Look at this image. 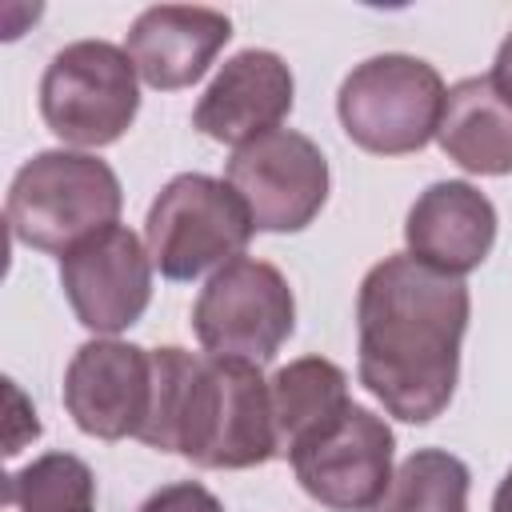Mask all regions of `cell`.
Instances as JSON below:
<instances>
[{"label": "cell", "mask_w": 512, "mask_h": 512, "mask_svg": "<svg viewBox=\"0 0 512 512\" xmlns=\"http://www.w3.org/2000/svg\"><path fill=\"white\" fill-rule=\"evenodd\" d=\"M468 312V284L412 252L384 256L364 272L356 292V372L388 416L428 424L452 404Z\"/></svg>", "instance_id": "obj_1"}, {"label": "cell", "mask_w": 512, "mask_h": 512, "mask_svg": "<svg viewBox=\"0 0 512 512\" xmlns=\"http://www.w3.org/2000/svg\"><path fill=\"white\" fill-rule=\"evenodd\" d=\"M136 440L212 472L268 464L280 452L260 364L176 344L152 348V408Z\"/></svg>", "instance_id": "obj_2"}, {"label": "cell", "mask_w": 512, "mask_h": 512, "mask_svg": "<svg viewBox=\"0 0 512 512\" xmlns=\"http://www.w3.org/2000/svg\"><path fill=\"white\" fill-rule=\"evenodd\" d=\"M124 204L108 160L72 148H48L20 164L8 184L4 216L20 244L64 256L80 240L116 224Z\"/></svg>", "instance_id": "obj_3"}, {"label": "cell", "mask_w": 512, "mask_h": 512, "mask_svg": "<svg viewBox=\"0 0 512 512\" xmlns=\"http://www.w3.org/2000/svg\"><path fill=\"white\" fill-rule=\"evenodd\" d=\"M256 224L228 180L204 172L172 176L144 220V248L164 280H196L244 256Z\"/></svg>", "instance_id": "obj_4"}, {"label": "cell", "mask_w": 512, "mask_h": 512, "mask_svg": "<svg viewBox=\"0 0 512 512\" xmlns=\"http://www.w3.org/2000/svg\"><path fill=\"white\" fill-rule=\"evenodd\" d=\"M448 88L440 72L408 52H384L356 64L340 92L336 112L352 144L376 156H408L428 148L440 128Z\"/></svg>", "instance_id": "obj_5"}, {"label": "cell", "mask_w": 512, "mask_h": 512, "mask_svg": "<svg viewBox=\"0 0 512 512\" xmlns=\"http://www.w3.org/2000/svg\"><path fill=\"white\" fill-rule=\"evenodd\" d=\"M140 112V72L108 40L64 44L40 76V116L52 136L76 148L116 144Z\"/></svg>", "instance_id": "obj_6"}, {"label": "cell", "mask_w": 512, "mask_h": 512, "mask_svg": "<svg viewBox=\"0 0 512 512\" xmlns=\"http://www.w3.org/2000/svg\"><path fill=\"white\" fill-rule=\"evenodd\" d=\"M296 328V296L268 260L240 256L208 276L192 304V332L208 356L268 364Z\"/></svg>", "instance_id": "obj_7"}, {"label": "cell", "mask_w": 512, "mask_h": 512, "mask_svg": "<svg viewBox=\"0 0 512 512\" xmlns=\"http://www.w3.org/2000/svg\"><path fill=\"white\" fill-rule=\"evenodd\" d=\"M396 436L364 404H344L288 448L300 488L332 512H372L392 484Z\"/></svg>", "instance_id": "obj_8"}, {"label": "cell", "mask_w": 512, "mask_h": 512, "mask_svg": "<svg viewBox=\"0 0 512 512\" xmlns=\"http://www.w3.org/2000/svg\"><path fill=\"white\" fill-rule=\"evenodd\" d=\"M224 180L240 192L256 232H300L328 200V160L292 128L264 132L228 156Z\"/></svg>", "instance_id": "obj_9"}, {"label": "cell", "mask_w": 512, "mask_h": 512, "mask_svg": "<svg viewBox=\"0 0 512 512\" xmlns=\"http://www.w3.org/2000/svg\"><path fill=\"white\" fill-rule=\"evenodd\" d=\"M60 284L88 332L116 336L152 300V256L132 228L112 224L60 256Z\"/></svg>", "instance_id": "obj_10"}, {"label": "cell", "mask_w": 512, "mask_h": 512, "mask_svg": "<svg viewBox=\"0 0 512 512\" xmlns=\"http://www.w3.org/2000/svg\"><path fill=\"white\" fill-rule=\"evenodd\" d=\"M64 408L84 436H140L152 408V348L116 336L80 344L64 372Z\"/></svg>", "instance_id": "obj_11"}, {"label": "cell", "mask_w": 512, "mask_h": 512, "mask_svg": "<svg viewBox=\"0 0 512 512\" xmlns=\"http://www.w3.org/2000/svg\"><path fill=\"white\" fill-rule=\"evenodd\" d=\"M292 96V68L268 48H244L212 76L192 112V124L208 140L240 148L264 132H276L292 112Z\"/></svg>", "instance_id": "obj_12"}, {"label": "cell", "mask_w": 512, "mask_h": 512, "mask_svg": "<svg viewBox=\"0 0 512 512\" xmlns=\"http://www.w3.org/2000/svg\"><path fill=\"white\" fill-rule=\"evenodd\" d=\"M228 40H232V20L216 8L156 4L132 20L124 52L132 56L148 88L176 92L196 84Z\"/></svg>", "instance_id": "obj_13"}, {"label": "cell", "mask_w": 512, "mask_h": 512, "mask_svg": "<svg viewBox=\"0 0 512 512\" xmlns=\"http://www.w3.org/2000/svg\"><path fill=\"white\" fill-rule=\"evenodd\" d=\"M404 244L416 260L464 280L496 244V208L468 180H436L412 200Z\"/></svg>", "instance_id": "obj_14"}, {"label": "cell", "mask_w": 512, "mask_h": 512, "mask_svg": "<svg viewBox=\"0 0 512 512\" xmlns=\"http://www.w3.org/2000/svg\"><path fill=\"white\" fill-rule=\"evenodd\" d=\"M436 144L464 172H512V100L492 84V76H468L448 88Z\"/></svg>", "instance_id": "obj_15"}, {"label": "cell", "mask_w": 512, "mask_h": 512, "mask_svg": "<svg viewBox=\"0 0 512 512\" xmlns=\"http://www.w3.org/2000/svg\"><path fill=\"white\" fill-rule=\"evenodd\" d=\"M268 396H272L276 452L288 456V448L300 436H308L316 424H324L348 404V376L340 364L324 356H300L272 372Z\"/></svg>", "instance_id": "obj_16"}, {"label": "cell", "mask_w": 512, "mask_h": 512, "mask_svg": "<svg viewBox=\"0 0 512 512\" xmlns=\"http://www.w3.org/2000/svg\"><path fill=\"white\" fill-rule=\"evenodd\" d=\"M468 464L444 448H416L392 472L372 512H468Z\"/></svg>", "instance_id": "obj_17"}, {"label": "cell", "mask_w": 512, "mask_h": 512, "mask_svg": "<svg viewBox=\"0 0 512 512\" xmlns=\"http://www.w3.org/2000/svg\"><path fill=\"white\" fill-rule=\"evenodd\" d=\"M16 512H96V476L72 452H44L4 484Z\"/></svg>", "instance_id": "obj_18"}, {"label": "cell", "mask_w": 512, "mask_h": 512, "mask_svg": "<svg viewBox=\"0 0 512 512\" xmlns=\"http://www.w3.org/2000/svg\"><path fill=\"white\" fill-rule=\"evenodd\" d=\"M140 512H224V504H220L204 484H196V480H176V484L152 492V496L140 504Z\"/></svg>", "instance_id": "obj_19"}, {"label": "cell", "mask_w": 512, "mask_h": 512, "mask_svg": "<svg viewBox=\"0 0 512 512\" xmlns=\"http://www.w3.org/2000/svg\"><path fill=\"white\" fill-rule=\"evenodd\" d=\"M488 76H492V84L512 100V32H508L504 44L496 48V60H492V72H488Z\"/></svg>", "instance_id": "obj_20"}, {"label": "cell", "mask_w": 512, "mask_h": 512, "mask_svg": "<svg viewBox=\"0 0 512 512\" xmlns=\"http://www.w3.org/2000/svg\"><path fill=\"white\" fill-rule=\"evenodd\" d=\"M492 512H512V468L504 472V480L496 484V496H492Z\"/></svg>", "instance_id": "obj_21"}]
</instances>
